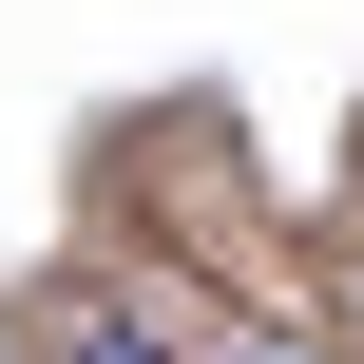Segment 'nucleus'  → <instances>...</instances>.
Here are the masks:
<instances>
[{
	"instance_id": "obj_1",
	"label": "nucleus",
	"mask_w": 364,
	"mask_h": 364,
	"mask_svg": "<svg viewBox=\"0 0 364 364\" xmlns=\"http://www.w3.org/2000/svg\"><path fill=\"white\" fill-rule=\"evenodd\" d=\"M58 364H154V326H115V307H77V326H58Z\"/></svg>"
},
{
	"instance_id": "obj_2",
	"label": "nucleus",
	"mask_w": 364,
	"mask_h": 364,
	"mask_svg": "<svg viewBox=\"0 0 364 364\" xmlns=\"http://www.w3.org/2000/svg\"><path fill=\"white\" fill-rule=\"evenodd\" d=\"M250 364H288V346H250Z\"/></svg>"
}]
</instances>
